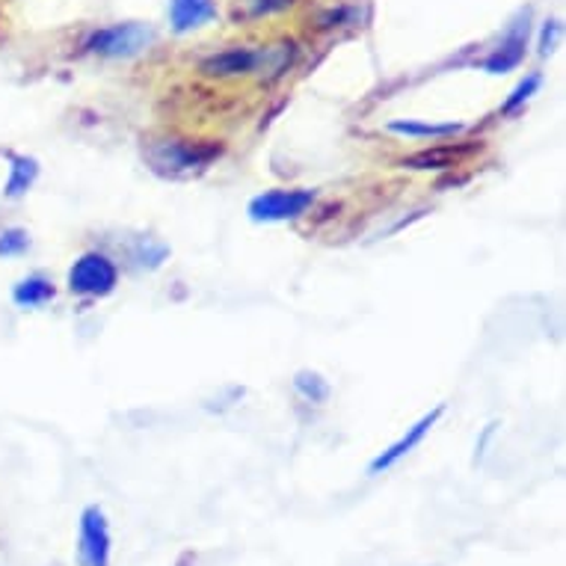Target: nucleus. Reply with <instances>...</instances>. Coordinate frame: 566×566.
Segmentation results:
<instances>
[{
    "mask_svg": "<svg viewBox=\"0 0 566 566\" xmlns=\"http://www.w3.org/2000/svg\"><path fill=\"white\" fill-rule=\"evenodd\" d=\"M116 282H119V270L105 252H84L69 270V291L72 294L107 297L113 294Z\"/></svg>",
    "mask_w": 566,
    "mask_h": 566,
    "instance_id": "f03ea898",
    "label": "nucleus"
},
{
    "mask_svg": "<svg viewBox=\"0 0 566 566\" xmlns=\"http://www.w3.org/2000/svg\"><path fill=\"white\" fill-rule=\"evenodd\" d=\"M152 43H155V33L143 24H113V27L93 33L86 43V51L110 57V60H125V57L143 53Z\"/></svg>",
    "mask_w": 566,
    "mask_h": 566,
    "instance_id": "20e7f679",
    "label": "nucleus"
},
{
    "mask_svg": "<svg viewBox=\"0 0 566 566\" xmlns=\"http://www.w3.org/2000/svg\"><path fill=\"white\" fill-rule=\"evenodd\" d=\"M540 81H543V77H540V74H528V77H525L522 84L516 86L514 93H510V98H507V101H504L502 105V113L504 116H510V113H516V110H519V107L525 105V101H528V98H531V95L537 93V89H540Z\"/></svg>",
    "mask_w": 566,
    "mask_h": 566,
    "instance_id": "dca6fc26",
    "label": "nucleus"
},
{
    "mask_svg": "<svg viewBox=\"0 0 566 566\" xmlns=\"http://www.w3.org/2000/svg\"><path fill=\"white\" fill-rule=\"evenodd\" d=\"M217 3L214 0H169V22L179 33L196 31L202 24L214 22Z\"/></svg>",
    "mask_w": 566,
    "mask_h": 566,
    "instance_id": "6e6552de",
    "label": "nucleus"
},
{
    "mask_svg": "<svg viewBox=\"0 0 566 566\" xmlns=\"http://www.w3.org/2000/svg\"><path fill=\"white\" fill-rule=\"evenodd\" d=\"M525 45H528V22H519L514 31L507 33V39L502 43V48L483 63V69L493 74H502V72H510L516 65L522 63L525 57Z\"/></svg>",
    "mask_w": 566,
    "mask_h": 566,
    "instance_id": "1a4fd4ad",
    "label": "nucleus"
},
{
    "mask_svg": "<svg viewBox=\"0 0 566 566\" xmlns=\"http://www.w3.org/2000/svg\"><path fill=\"white\" fill-rule=\"evenodd\" d=\"M294 388L305 400H312V404H321V400H326V395H329L326 380L321 377V374H312V371H300L294 380Z\"/></svg>",
    "mask_w": 566,
    "mask_h": 566,
    "instance_id": "2eb2a0df",
    "label": "nucleus"
},
{
    "mask_svg": "<svg viewBox=\"0 0 566 566\" xmlns=\"http://www.w3.org/2000/svg\"><path fill=\"white\" fill-rule=\"evenodd\" d=\"M220 143H181V140L160 143L148 152V158L160 172H188V169L208 167L210 160L220 158Z\"/></svg>",
    "mask_w": 566,
    "mask_h": 566,
    "instance_id": "39448f33",
    "label": "nucleus"
},
{
    "mask_svg": "<svg viewBox=\"0 0 566 566\" xmlns=\"http://www.w3.org/2000/svg\"><path fill=\"white\" fill-rule=\"evenodd\" d=\"M442 412H445V404H439V407L433 409V412H427V416H421V419L416 421L412 427H407V433H404V436H400L398 442H392L386 451L377 454V457L371 460V466H368V472H371V474H383V472H388V469H395V466H398V462L404 460V457H409V454L419 448L421 442L427 439V433H431L433 427H436V421L442 419Z\"/></svg>",
    "mask_w": 566,
    "mask_h": 566,
    "instance_id": "423d86ee",
    "label": "nucleus"
},
{
    "mask_svg": "<svg viewBox=\"0 0 566 566\" xmlns=\"http://www.w3.org/2000/svg\"><path fill=\"white\" fill-rule=\"evenodd\" d=\"M74 561L77 566H110L113 561V534H110L105 507L98 504H86L81 510Z\"/></svg>",
    "mask_w": 566,
    "mask_h": 566,
    "instance_id": "f257e3e1",
    "label": "nucleus"
},
{
    "mask_svg": "<svg viewBox=\"0 0 566 566\" xmlns=\"http://www.w3.org/2000/svg\"><path fill=\"white\" fill-rule=\"evenodd\" d=\"M291 3H294V0H250L246 15H250V19H262V15H270V12L288 10Z\"/></svg>",
    "mask_w": 566,
    "mask_h": 566,
    "instance_id": "a211bd4d",
    "label": "nucleus"
},
{
    "mask_svg": "<svg viewBox=\"0 0 566 566\" xmlns=\"http://www.w3.org/2000/svg\"><path fill=\"white\" fill-rule=\"evenodd\" d=\"M388 131H395V134H404V136H431V140H445V136H454V134H462L466 125L460 122H442V125H427V122H388Z\"/></svg>",
    "mask_w": 566,
    "mask_h": 566,
    "instance_id": "9b49d317",
    "label": "nucleus"
},
{
    "mask_svg": "<svg viewBox=\"0 0 566 566\" xmlns=\"http://www.w3.org/2000/svg\"><path fill=\"white\" fill-rule=\"evenodd\" d=\"M454 160H457V152H451V148H436V152H421V155H416V158H407L404 160V167L445 169V167H451Z\"/></svg>",
    "mask_w": 566,
    "mask_h": 566,
    "instance_id": "4468645a",
    "label": "nucleus"
},
{
    "mask_svg": "<svg viewBox=\"0 0 566 566\" xmlns=\"http://www.w3.org/2000/svg\"><path fill=\"white\" fill-rule=\"evenodd\" d=\"M317 200L315 190H264L262 196L250 202V217L255 222H282L303 217Z\"/></svg>",
    "mask_w": 566,
    "mask_h": 566,
    "instance_id": "7ed1b4c3",
    "label": "nucleus"
},
{
    "mask_svg": "<svg viewBox=\"0 0 566 566\" xmlns=\"http://www.w3.org/2000/svg\"><path fill=\"white\" fill-rule=\"evenodd\" d=\"M258 65H262V51H255V48H229V51L208 57L200 69L205 77H238V74L258 72Z\"/></svg>",
    "mask_w": 566,
    "mask_h": 566,
    "instance_id": "0eeeda50",
    "label": "nucleus"
},
{
    "mask_svg": "<svg viewBox=\"0 0 566 566\" xmlns=\"http://www.w3.org/2000/svg\"><path fill=\"white\" fill-rule=\"evenodd\" d=\"M297 57V45L288 43V45H273V48H262V65H258V72H267L270 77L276 74L288 72V65L294 63Z\"/></svg>",
    "mask_w": 566,
    "mask_h": 566,
    "instance_id": "ddd939ff",
    "label": "nucleus"
},
{
    "mask_svg": "<svg viewBox=\"0 0 566 566\" xmlns=\"http://www.w3.org/2000/svg\"><path fill=\"white\" fill-rule=\"evenodd\" d=\"M53 285L45 279V276H27L22 282L12 288V300L22 309H36V305H45L53 300Z\"/></svg>",
    "mask_w": 566,
    "mask_h": 566,
    "instance_id": "9d476101",
    "label": "nucleus"
},
{
    "mask_svg": "<svg viewBox=\"0 0 566 566\" xmlns=\"http://www.w3.org/2000/svg\"><path fill=\"white\" fill-rule=\"evenodd\" d=\"M31 246V234L24 229H7L0 231V255L10 258V255H22Z\"/></svg>",
    "mask_w": 566,
    "mask_h": 566,
    "instance_id": "f3484780",
    "label": "nucleus"
},
{
    "mask_svg": "<svg viewBox=\"0 0 566 566\" xmlns=\"http://www.w3.org/2000/svg\"><path fill=\"white\" fill-rule=\"evenodd\" d=\"M39 176V164L33 158H15L12 160V172H10V181H7V196H22L31 190V184L36 181Z\"/></svg>",
    "mask_w": 566,
    "mask_h": 566,
    "instance_id": "f8f14e48",
    "label": "nucleus"
}]
</instances>
